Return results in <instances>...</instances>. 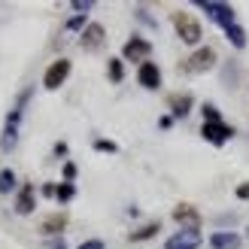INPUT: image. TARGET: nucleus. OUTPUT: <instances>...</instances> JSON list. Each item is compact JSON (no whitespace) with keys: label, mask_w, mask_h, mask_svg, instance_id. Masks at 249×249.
<instances>
[{"label":"nucleus","mask_w":249,"mask_h":249,"mask_svg":"<svg viewBox=\"0 0 249 249\" xmlns=\"http://www.w3.org/2000/svg\"><path fill=\"white\" fill-rule=\"evenodd\" d=\"M70 70H73L70 58H58V61H52V64H49V70H46V76H43V89H49V91L61 89V85L67 82Z\"/></svg>","instance_id":"3"},{"label":"nucleus","mask_w":249,"mask_h":249,"mask_svg":"<svg viewBox=\"0 0 249 249\" xmlns=\"http://www.w3.org/2000/svg\"><path fill=\"white\" fill-rule=\"evenodd\" d=\"M167 104H170V113L177 116V119H182V116L192 113V104H195V101H192V94H170Z\"/></svg>","instance_id":"15"},{"label":"nucleus","mask_w":249,"mask_h":249,"mask_svg":"<svg viewBox=\"0 0 249 249\" xmlns=\"http://www.w3.org/2000/svg\"><path fill=\"white\" fill-rule=\"evenodd\" d=\"M64 228H67V213H52L49 219H43V225H40V231H43V234H49V237L61 234Z\"/></svg>","instance_id":"14"},{"label":"nucleus","mask_w":249,"mask_h":249,"mask_svg":"<svg viewBox=\"0 0 249 249\" xmlns=\"http://www.w3.org/2000/svg\"><path fill=\"white\" fill-rule=\"evenodd\" d=\"M104 36H107V31H104V24H97V21H91L89 28L82 31V36H79V46L85 49V52H94V49H101V46H104Z\"/></svg>","instance_id":"8"},{"label":"nucleus","mask_w":249,"mask_h":249,"mask_svg":"<svg viewBox=\"0 0 249 249\" xmlns=\"http://www.w3.org/2000/svg\"><path fill=\"white\" fill-rule=\"evenodd\" d=\"M161 231V222H149V225H143V228H137L134 234H128V237L137 243V240H149V237H155V234Z\"/></svg>","instance_id":"16"},{"label":"nucleus","mask_w":249,"mask_h":249,"mask_svg":"<svg viewBox=\"0 0 249 249\" xmlns=\"http://www.w3.org/2000/svg\"><path fill=\"white\" fill-rule=\"evenodd\" d=\"M197 246H201V234L195 231H179L164 243V249H197Z\"/></svg>","instance_id":"12"},{"label":"nucleus","mask_w":249,"mask_h":249,"mask_svg":"<svg viewBox=\"0 0 249 249\" xmlns=\"http://www.w3.org/2000/svg\"><path fill=\"white\" fill-rule=\"evenodd\" d=\"M237 197H240V201H249V182L237 185Z\"/></svg>","instance_id":"26"},{"label":"nucleus","mask_w":249,"mask_h":249,"mask_svg":"<svg viewBox=\"0 0 249 249\" xmlns=\"http://www.w3.org/2000/svg\"><path fill=\"white\" fill-rule=\"evenodd\" d=\"M49 249H67V243L64 240H52V246H49Z\"/></svg>","instance_id":"29"},{"label":"nucleus","mask_w":249,"mask_h":249,"mask_svg":"<svg viewBox=\"0 0 249 249\" xmlns=\"http://www.w3.org/2000/svg\"><path fill=\"white\" fill-rule=\"evenodd\" d=\"M94 149H97V152H116L119 146H116V143H109V140H97V143H94Z\"/></svg>","instance_id":"23"},{"label":"nucleus","mask_w":249,"mask_h":249,"mask_svg":"<svg viewBox=\"0 0 249 249\" xmlns=\"http://www.w3.org/2000/svg\"><path fill=\"white\" fill-rule=\"evenodd\" d=\"M55 192H58L55 182H46V185H43V195H46V197H55Z\"/></svg>","instance_id":"27"},{"label":"nucleus","mask_w":249,"mask_h":249,"mask_svg":"<svg viewBox=\"0 0 249 249\" xmlns=\"http://www.w3.org/2000/svg\"><path fill=\"white\" fill-rule=\"evenodd\" d=\"M94 6V0H76V3H73V9H76V12H89Z\"/></svg>","instance_id":"25"},{"label":"nucleus","mask_w":249,"mask_h":249,"mask_svg":"<svg viewBox=\"0 0 249 249\" xmlns=\"http://www.w3.org/2000/svg\"><path fill=\"white\" fill-rule=\"evenodd\" d=\"M201 113H204V119H207L210 124H216V122H222V116H219V109H216L213 104H204V109H201Z\"/></svg>","instance_id":"21"},{"label":"nucleus","mask_w":249,"mask_h":249,"mask_svg":"<svg viewBox=\"0 0 249 249\" xmlns=\"http://www.w3.org/2000/svg\"><path fill=\"white\" fill-rule=\"evenodd\" d=\"M79 249H107V243L104 240H82Z\"/></svg>","instance_id":"24"},{"label":"nucleus","mask_w":249,"mask_h":249,"mask_svg":"<svg viewBox=\"0 0 249 249\" xmlns=\"http://www.w3.org/2000/svg\"><path fill=\"white\" fill-rule=\"evenodd\" d=\"M173 219H177L185 231H195V234L201 231V216H197V210L192 204H179L177 210H173Z\"/></svg>","instance_id":"10"},{"label":"nucleus","mask_w":249,"mask_h":249,"mask_svg":"<svg viewBox=\"0 0 249 249\" xmlns=\"http://www.w3.org/2000/svg\"><path fill=\"white\" fill-rule=\"evenodd\" d=\"M34 207H36L34 185H31V182H24L21 189H18V197H16V213H18V216H28V213H34Z\"/></svg>","instance_id":"11"},{"label":"nucleus","mask_w":249,"mask_h":249,"mask_svg":"<svg viewBox=\"0 0 249 249\" xmlns=\"http://www.w3.org/2000/svg\"><path fill=\"white\" fill-rule=\"evenodd\" d=\"M240 234L234 231H216L210 234V249H240Z\"/></svg>","instance_id":"13"},{"label":"nucleus","mask_w":249,"mask_h":249,"mask_svg":"<svg viewBox=\"0 0 249 249\" xmlns=\"http://www.w3.org/2000/svg\"><path fill=\"white\" fill-rule=\"evenodd\" d=\"M225 34H228V40H231V46H234V49H243V46H246V31L240 28V24H231Z\"/></svg>","instance_id":"18"},{"label":"nucleus","mask_w":249,"mask_h":249,"mask_svg":"<svg viewBox=\"0 0 249 249\" xmlns=\"http://www.w3.org/2000/svg\"><path fill=\"white\" fill-rule=\"evenodd\" d=\"M173 28H177L179 40L189 43V46H197V43H201V36H204L201 21H197L195 16H189V12H173Z\"/></svg>","instance_id":"2"},{"label":"nucleus","mask_w":249,"mask_h":249,"mask_svg":"<svg viewBox=\"0 0 249 249\" xmlns=\"http://www.w3.org/2000/svg\"><path fill=\"white\" fill-rule=\"evenodd\" d=\"M31 94H34V89H24V91L18 94L16 107L9 109L6 128H3V140H0V149H3V152H12V149H16V143H18V124H21V116H24V107H28Z\"/></svg>","instance_id":"1"},{"label":"nucleus","mask_w":249,"mask_h":249,"mask_svg":"<svg viewBox=\"0 0 249 249\" xmlns=\"http://www.w3.org/2000/svg\"><path fill=\"white\" fill-rule=\"evenodd\" d=\"M201 137H204V140H210L213 146H222L225 140H231V137H237V131H234L231 124H225V122H216V124L204 122V128H201Z\"/></svg>","instance_id":"7"},{"label":"nucleus","mask_w":249,"mask_h":249,"mask_svg":"<svg viewBox=\"0 0 249 249\" xmlns=\"http://www.w3.org/2000/svg\"><path fill=\"white\" fill-rule=\"evenodd\" d=\"M213 64H216V52H213L210 46H204V49H197L192 58H185L182 70H185V73H204V70H210Z\"/></svg>","instance_id":"6"},{"label":"nucleus","mask_w":249,"mask_h":249,"mask_svg":"<svg viewBox=\"0 0 249 249\" xmlns=\"http://www.w3.org/2000/svg\"><path fill=\"white\" fill-rule=\"evenodd\" d=\"M79 28H89V16H73L67 21V31H79Z\"/></svg>","instance_id":"22"},{"label":"nucleus","mask_w":249,"mask_h":249,"mask_svg":"<svg viewBox=\"0 0 249 249\" xmlns=\"http://www.w3.org/2000/svg\"><path fill=\"white\" fill-rule=\"evenodd\" d=\"M73 195H76V185H73V182H61V185H58V192H55V197H58L61 204L73 201Z\"/></svg>","instance_id":"19"},{"label":"nucleus","mask_w":249,"mask_h":249,"mask_svg":"<svg viewBox=\"0 0 249 249\" xmlns=\"http://www.w3.org/2000/svg\"><path fill=\"white\" fill-rule=\"evenodd\" d=\"M149 52H152V43L143 40V36H131L122 49V58L131 61V64H143V61H149Z\"/></svg>","instance_id":"5"},{"label":"nucleus","mask_w":249,"mask_h":249,"mask_svg":"<svg viewBox=\"0 0 249 249\" xmlns=\"http://www.w3.org/2000/svg\"><path fill=\"white\" fill-rule=\"evenodd\" d=\"M9 192H16V173L3 167L0 170V195H9Z\"/></svg>","instance_id":"17"},{"label":"nucleus","mask_w":249,"mask_h":249,"mask_svg":"<svg viewBox=\"0 0 249 249\" xmlns=\"http://www.w3.org/2000/svg\"><path fill=\"white\" fill-rule=\"evenodd\" d=\"M137 82L143 85V89H161V70L158 64H152V61H143L140 67H137Z\"/></svg>","instance_id":"9"},{"label":"nucleus","mask_w":249,"mask_h":249,"mask_svg":"<svg viewBox=\"0 0 249 249\" xmlns=\"http://www.w3.org/2000/svg\"><path fill=\"white\" fill-rule=\"evenodd\" d=\"M64 177H67V182L76 177V164H64Z\"/></svg>","instance_id":"28"},{"label":"nucleus","mask_w":249,"mask_h":249,"mask_svg":"<svg viewBox=\"0 0 249 249\" xmlns=\"http://www.w3.org/2000/svg\"><path fill=\"white\" fill-rule=\"evenodd\" d=\"M107 73H109V79H113V82H122V76H124L122 58H113V61H109V67H107Z\"/></svg>","instance_id":"20"},{"label":"nucleus","mask_w":249,"mask_h":249,"mask_svg":"<svg viewBox=\"0 0 249 249\" xmlns=\"http://www.w3.org/2000/svg\"><path fill=\"white\" fill-rule=\"evenodd\" d=\"M197 6H201V9L207 12V16L219 24L222 31H228L231 24H237V18H234V9H231L228 3H216V0H201Z\"/></svg>","instance_id":"4"}]
</instances>
